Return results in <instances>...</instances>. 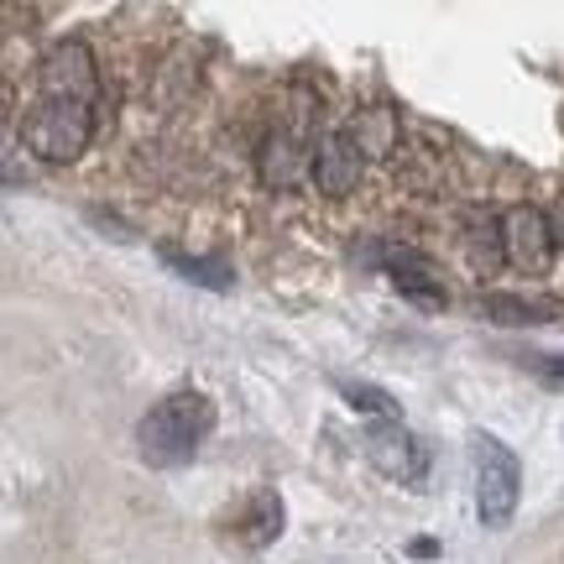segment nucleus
I'll return each instance as SVG.
<instances>
[{
  "label": "nucleus",
  "mask_w": 564,
  "mask_h": 564,
  "mask_svg": "<svg viewBox=\"0 0 564 564\" xmlns=\"http://www.w3.org/2000/svg\"><path fill=\"white\" fill-rule=\"evenodd\" d=\"M465 251H470V267L476 272H491L497 262H507V251H502V220H491V215H470L465 220Z\"/></svg>",
  "instance_id": "ddd939ff"
},
{
  "label": "nucleus",
  "mask_w": 564,
  "mask_h": 564,
  "mask_svg": "<svg viewBox=\"0 0 564 564\" xmlns=\"http://www.w3.org/2000/svg\"><path fill=\"white\" fill-rule=\"evenodd\" d=\"M371 262L387 267V278L398 282V293L403 299H413L419 308H444L449 303V288H444V272L434 257H423V251H413V246H377L371 251Z\"/></svg>",
  "instance_id": "423d86ee"
},
{
  "label": "nucleus",
  "mask_w": 564,
  "mask_h": 564,
  "mask_svg": "<svg viewBox=\"0 0 564 564\" xmlns=\"http://www.w3.org/2000/svg\"><path fill=\"white\" fill-rule=\"evenodd\" d=\"M37 89H42V100L95 105V95H100V63L89 53V42H79V37L53 42L37 63Z\"/></svg>",
  "instance_id": "20e7f679"
},
{
  "label": "nucleus",
  "mask_w": 564,
  "mask_h": 564,
  "mask_svg": "<svg viewBox=\"0 0 564 564\" xmlns=\"http://www.w3.org/2000/svg\"><path fill=\"white\" fill-rule=\"evenodd\" d=\"M470 465H476V512L486 528H507L518 512V486H523V465L497 434H476L470 440Z\"/></svg>",
  "instance_id": "7ed1b4c3"
},
{
  "label": "nucleus",
  "mask_w": 564,
  "mask_h": 564,
  "mask_svg": "<svg viewBox=\"0 0 564 564\" xmlns=\"http://www.w3.org/2000/svg\"><path fill=\"white\" fill-rule=\"evenodd\" d=\"M278 533H282V497L278 491H257L251 507H246L241 528H236V539H241L246 549H267Z\"/></svg>",
  "instance_id": "9b49d317"
},
{
  "label": "nucleus",
  "mask_w": 564,
  "mask_h": 564,
  "mask_svg": "<svg viewBox=\"0 0 564 564\" xmlns=\"http://www.w3.org/2000/svg\"><path fill=\"white\" fill-rule=\"evenodd\" d=\"M345 131L356 137V147H361L366 158H387V152H398V116L382 110V105H377V110H361Z\"/></svg>",
  "instance_id": "f8f14e48"
},
{
  "label": "nucleus",
  "mask_w": 564,
  "mask_h": 564,
  "mask_svg": "<svg viewBox=\"0 0 564 564\" xmlns=\"http://www.w3.org/2000/svg\"><path fill=\"white\" fill-rule=\"evenodd\" d=\"M544 215H549V236H554V246H560V251H564V194H560V199H554V204H549Z\"/></svg>",
  "instance_id": "f3484780"
},
{
  "label": "nucleus",
  "mask_w": 564,
  "mask_h": 564,
  "mask_svg": "<svg viewBox=\"0 0 564 564\" xmlns=\"http://www.w3.org/2000/svg\"><path fill=\"white\" fill-rule=\"evenodd\" d=\"M95 141V105L74 100H37L21 121V147L42 162H74Z\"/></svg>",
  "instance_id": "f03ea898"
},
{
  "label": "nucleus",
  "mask_w": 564,
  "mask_h": 564,
  "mask_svg": "<svg viewBox=\"0 0 564 564\" xmlns=\"http://www.w3.org/2000/svg\"><path fill=\"white\" fill-rule=\"evenodd\" d=\"M502 251H507V267L523 272V278H544L554 267V236H549V215L533 209V204H512L502 215Z\"/></svg>",
  "instance_id": "39448f33"
},
{
  "label": "nucleus",
  "mask_w": 564,
  "mask_h": 564,
  "mask_svg": "<svg viewBox=\"0 0 564 564\" xmlns=\"http://www.w3.org/2000/svg\"><path fill=\"white\" fill-rule=\"evenodd\" d=\"M366 460L382 470L387 481L398 486H419L423 470H429V449H423L413 434H408L398 419H382L366 429Z\"/></svg>",
  "instance_id": "0eeeda50"
},
{
  "label": "nucleus",
  "mask_w": 564,
  "mask_h": 564,
  "mask_svg": "<svg viewBox=\"0 0 564 564\" xmlns=\"http://www.w3.org/2000/svg\"><path fill=\"white\" fill-rule=\"evenodd\" d=\"M476 314L491 324H507V329H518V324H554L564 319V299H544V293H481Z\"/></svg>",
  "instance_id": "1a4fd4ad"
},
{
  "label": "nucleus",
  "mask_w": 564,
  "mask_h": 564,
  "mask_svg": "<svg viewBox=\"0 0 564 564\" xmlns=\"http://www.w3.org/2000/svg\"><path fill=\"white\" fill-rule=\"evenodd\" d=\"M303 173H314V147L299 131H278L262 152V183L267 188H293Z\"/></svg>",
  "instance_id": "9d476101"
},
{
  "label": "nucleus",
  "mask_w": 564,
  "mask_h": 564,
  "mask_svg": "<svg viewBox=\"0 0 564 564\" xmlns=\"http://www.w3.org/2000/svg\"><path fill=\"white\" fill-rule=\"evenodd\" d=\"M340 392H345V403L356 408V413H382V419L398 413L392 392H382V387H371V382H350V377H340Z\"/></svg>",
  "instance_id": "2eb2a0df"
},
{
  "label": "nucleus",
  "mask_w": 564,
  "mask_h": 564,
  "mask_svg": "<svg viewBox=\"0 0 564 564\" xmlns=\"http://www.w3.org/2000/svg\"><path fill=\"white\" fill-rule=\"evenodd\" d=\"M366 173V152L356 147V137L350 131H329V137H319V147H314V188L319 194H329V199H345L356 183H361Z\"/></svg>",
  "instance_id": "6e6552de"
},
{
  "label": "nucleus",
  "mask_w": 564,
  "mask_h": 564,
  "mask_svg": "<svg viewBox=\"0 0 564 564\" xmlns=\"http://www.w3.org/2000/svg\"><path fill=\"white\" fill-rule=\"evenodd\" d=\"M162 262L173 267V272H183L188 282L215 288V293H225V288H230V267H225V262H209V257H183V251H173V246H162Z\"/></svg>",
  "instance_id": "4468645a"
},
{
  "label": "nucleus",
  "mask_w": 564,
  "mask_h": 564,
  "mask_svg": "<svg viewBox=\"0 0 564 564\" xmlns=\"http://www.w3.org/2000/svg\"><path fill=\"white\" fill-rule=\"evenodd\" d=\"M209 429H215V403H209L204 392H173V398H162V403L137 423L141 460L158 465V470L188 465L199 455V444Z\"/></svg>",
  "instance_id": "f257e3e1"
},
{
  "label": "nucleus",
  "mask_w": 564,
  "mask_h": 564,
  "mask_svg": "<svg viewBox=\"0 0 564 564\" xmlns=\"http://www.w3.org/2000/svg\"><path fill=\"white\" fill-rule=\"evenodd\" d=\"M523 366H533L549 387H564V356H528Z\"/></svg>",
  "instance_id": "dca6fc26"
}]
</instances>
